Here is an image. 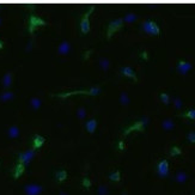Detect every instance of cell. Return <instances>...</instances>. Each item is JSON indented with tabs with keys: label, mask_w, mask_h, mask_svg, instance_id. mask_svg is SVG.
Here are the masks:
<instances>
[{
	"label": "cell",
	"mask_w": 195,
	"mask_h": 195,
	"mask_svg": "<svg viewBox=\"0 0 195 195\" xmlns=\"http://www.w3.org/2000/svg\"><path fill=\"white\" fill-rule=\"evenodd\" d=\"M85 127H86V130H87L89 133H95V130H96V128H97V121H96V119L89 120V121L86 122Z\"/></svg>",
	"instance_id": "cell-15"
},
{
	"label": "cell",
	"mask_w": 195,
	"mask_h": 195,
	"mask_svg": "<svg viewBox=\"0 0 195 195\" xmlns=\"http://www.w3.org/2000/svg\"><path fill=\"white\" fill-rule=\"evenodd\" d=\"M172 103H174L176 109H181L182 108V101H181V98H179V97H175V98L172 100Z\"/></svg>",
	"instance_id": "cell-27"
},
{
	"label": "cell",
	"mask_w": 195,
	"mask_h": 195,
	"mask_svg": "<svg viewBox=\"0 0 195 195\" xmlns=\"http://www.w3.org/2000/svg\"><path fill=\"white\" fill-rule=\"evenodd\" d=\"M24 168H25V165H23V164H21V163L16 166V170H14V172H13L14 179H18V177L24 172Z\"/></svg>",
	"instance_id": "cell-21"
},
{
	"label": "cell",
	"mask_w": 195,
	"mask_h": 195,
	"mask_svg": "<svg viewBox=\"0 0 195 195\" xmlns=\"http://www.w3.org/2000/svg\"><path fill=\"white\" fill-rule=\"evenodd\" d=\"M185 180H187V175H185L184 172H179V174L176 175V181H177V182L182 183V182H184Z\"/></svg>",
	"instance_id": "cell-26"
},
{
	"label": "cell",
	"mask_w": 195,
	"mask_h": 195,
	"mask_svg": "<svg viewBox=\"0 0 195 195\" xmlns=\"http://www.w3.org/2000/svg\"><path fill=\"white\" fill-rule=\"evenodd\" d=\"M119 147H120V150H123V143H122V141H120V143H119Z\"/></svg>",
	"instance_id": "cell-36"
},
{
	"label": "cell",
	"mask_w": 195,
	"mask_h": 195,
	"mask_svg": "<svg viewBox=\"0 0 195 195\" xmlns=\"http://www.w3.org/2000/svg\"><path fill=\"white\" fill-rule=\"evenodd\" d=\"M183 116L185 117H189L192 120H195V109H192V110H188L185 114H183Z\"/></svg>",
	"instance_id": "cell-29"
},
{
	"label": "cell",
	"mask_w": 195,
	"mask_h": 195,
	"mask_svg": "<svg viewBox=\"0 0 195 195\" xmlns=\"http://www.w3.org/2000/svg\"><path fill=\"white\" fill-rule=\"evenodd\" d=\"M30 105H31V108L34 110H37L42 105V101L38 98V97H32V98L30 100Z\"/></svg>",
	"instance_id": "cell-17"
},
{
	"label": "cell",
	"mask_w": 195,
	"mask_h": 195,
	"mask_svg": "<svg viewBox=\"0 0 195 195\" xmlns=\"http://www.w3.org/2000/svg\"><path fill=\"white\" fill-rule=\"evenodd\" d=\"M18 135H19V128L17 126H11L8 128V137L10 138L16 139V138H18Z\"/></svg>",
	"instance_id": "cell-18"
},
{
	"label": "cell",
	"mask_w": 195,
	"mask_h": 195,
	"mask_svg": "<svg viewBox=\"0 0 195 195\" xmlns=\"http://www.w3.org/2000/svg\"><path fill=\"white\" fill-rule=\"evenodd\" d=\"M98 64H100V67L103 71H108L109 67H110V61L107 58H101L100 61H98Z\"/></svg>",
	"instance_id": "cell-19"
},
{
	"label": "cell",
	"mask_w": 195,
	"mask_h": 195,
	"mask_svg": "<svg viewBox=\"0 0 195 195\" xmlns=\"http://www.w3.org/2000/svg\"><path fill=\"white\" fill-rule=\"evenodd\" d=\"M147 123H148V117H143L141 120L137 121V122H135L133 126L128 127V128L125 130V135H127L128 133H130V132H133V130L144 132V129H145V127H146V125H147Z\"/></svg>",
	"instance_id": "cell-6"
},
{
	"label": "cell",
	"mask_w": 195,
	"mask_h": 195,
	"mask_svg": "<svg viewBox=\"0 0 195 195\" xmlns=\"http://www.w3.org/2000/svg\"><path fill=\"white\" fill-rule=\"evenodd\" d=\"M69 50H71V44L68 41H62L58 47V53L60 55H67Z\"/></svg>",
	"instance_id": "cell-9"
},
{
	"label": "cell",
	"mask_w": 195,
	"mask_h": 195,
	"mask_svg": "<svg viewBox=\"0 0 195 195\" xmlns=\"http://www.w3.org/2000/svg\"><path fill=\"white\" fill-rule=\"evenodd\" d=\"M35 156V150H29V151H26V152H23L19 154V163L25 165V164H28L31 159L34 158Z\"/></svg>",
	"instance_id": "cell-7"
},
{
	"label": "cell",
	"mask_w": 195,
	"mask_h": 195,
	"mask_svg": "<svg viewBox=\"0 0 195 195\" xmlns=\"http://www.w3.org/2000/svg\"><path fill=\"white\" fill-rule=\"evenodd\" d=\"M3 48H4V42L0 40V49H3Z\"/></svg>",
	"instance_id": "cell-37"
},
{
	"label": "cell",
	"mask_w": 195,
	"mask_h": 195,
	"mask_svg": "<svg viewBox=\"0 0 195 195\" xmlns=\"http://www.w3.org/2000/svg\"><path fill=\"white\" fill-rule=\"evenodd\" d=\"M55 177H56V180L59 182H62L67 179V172L65 170H59L56 174H55Z\"/></svg>",
	"instance_id": "cell-22"
},
{
	"label": "cell",
	"mask_w": 195,
	"mask_h": 195,
	"mask_svg": "<svg viewBox=\"0 0 195 195\" xmlns=\"http://www.w3.org/2000/svg\"><path fill=\"white\" fill-rule=\"evenodd\" d=\"M161 100L164 104H169L170 103V97L168 93H161Z\"/></svg>",
	"instance_id": "cell-28"
},
{
	"label": "cell",
	"mask_w": 195,
	"mask_h": 195,
	"mask_svg": "<svg viewBox=\"0 0 195 195\" xmlns=\"http://www.w3.org/2000/svg\"><path fill=\"white\" fill-rule=\"evenodd\" d=\"M0 25H1V18H0Z\"/></svg>",
	"instance_id": "cell-38"
},
{
	"label": "cell",
	"mask_w": 195,
	"mask_h": 195,
	"mask_svg": "<svg viewBox=\"0 0 195 195\" xmlns=\"http://www.w3.org/2000/svg\"><path fill=\"white\" fill-rule=\"evenodd\" d=\"M14 98V93L12 91H5L0 95V101L1 102H10Z\"/></svg>",
	"instance_id": "cell-16"
},
{
	"label": "cell",
	"mask_w": 195,
	"mask_h": 195,
	"mask_svg": "<svg viewBox=\"0 0 195 195\" xmlns=\"http://www.w3.org/2000/svg\"><path fill=\"white\" fill-rule=\"evenodd\" d=\"M44 25H47V23L44 22L42 18H40L38 16L31 14L29 17V32L30 34H34L35 30H36L38 26H44Z\"/></svg>",
	"instance_id": "cell-4"
},
{
	"label": "cell",
	"mask_w": 195,
	"mask_h": 195,
	"mask_svg": "<svg viewBox=\"0 0 195 195\" xmlns=\"http://www.w3.org/2000/svg\"><path fill=\"white\" fill-rule=\"evenodd\" d=\"M110 180L111 181H120V171H115V172H113V174H110Z\"/></svg>",
	"instance_id": "cell-30"
},
{
	"label": "cell",
	"mask_w": 195,
	"mask_h": 195,
	"mask_svg": "<svg viewBox=\"0 0 195 195\" xmlns=\"http://www.w3.org/2000/svg\"><path fill=\"white\" fill-rule=\"evenodd\" d=\"M12 85V73L11 72H7L4 77H3V86L5 89H8Z\"/></svg>",
	"instance_id": "cell-14"
},
{
	"label": "cell",
	"mask_w": 195,
	"mask_h": 195,
	"mask_svg": "<svg viewBox=\"0 0 195 195\" xmlns=\"http://www.w3.org/2000/svg\"><path fill=\"white\" fill-rule=\"evenodd\" d=\"M83 183H84V185H85L86 188L90 187V181H89L87 179H84V180H83Z\"/></svg>",
	"instance_id": "cell-33"
},
{
	"label": "cell",
	"mask_w": 195,
	"mask_h": 195,
	"mask_svg": "<svg viewBox=\"0 0 195 195\" xmlns=\"http://www.w3.org/2000/svg\"><path fill=\"white\" fill-rule=\"evenodd\" d=\"M182 151H181V148L180 147H177V146H174L171 148V151H170V154L171 156H177V154H181Z\"/></svg>",
	"instance_id": "cell-31"
},
{
	"label": "cell",
	"mask_w": 195,
	"mask_h": 195,
	"mask_svg": "<svg viewBox=\"0 0 195 195\" xmlns=\"http://www.w3.org/2000/svg\"><path fill=\"white\" fill-rule=\"evenodd\" d=\"M121 73L125 76V77L132 78L134 82L138 80V78H137V76H135V73H134V71H133L130 67H122V68H121Z\"/></svg>",
	"instance_id": "cell-13"
},
{
	"label": "cell",
	"mask_w": 195,
	"mask_h": 195,
	"mask_svg": "<svg viewBox=\"0 0 195 195\" xmlns=\"http://www.w3.org/2000/svg\"><path fill=\"white\" fill-rule=\"evenodd\" d=\"M162 127H163V129H165V130H171V129L175 127V123H174V121H172L171 119H166V120L163 121Z\"/></svg>",
	"instance_id": "cell-20"
},
{
	"label": "cell",
	"mask_w": 195,
	"mask_h": 195,
	"mask_svg": "<svg viewBox=\"0 0 195 195\" xmlns=\"http://www.w3.org/2000/svg\"><path fill=\"white\" fill-rule=\"evenodd\" d=\"M192 64L188 62V61H179V64H177V72L180 74H187L189 71L192 69Z\"/></svg>",
	"instance_id": "cell-8"
},
{
	"label": "cell",
	"mask_w": 195,
	"mask_h": 195,
	"mask_svg": "<svg viewBox=\"0 0 195 195\" xmlns=\"http://www.w3.org/2000/svg\"><path fill=\"white\" fill-rule=\"evenodd\" d=\"M168 172H169V164H168L166 161H162L158 164V174H159V176L165 177L168 175Z\"/></svg>",
	"instance_id": "cell-10"
},
{
	"label": "cell",
	"mask_w": 195,
	"mask_h": 195,
	"mask_svg": "<svg viewBox=\"0 0 195 195\" xmlns=\"http://www.w3.org/2000/svg\"><path fill=\"white\" fill-rule=\"evenodd\" d=\"M101 92V87L100 86H95V87H90L87 91H72V92H66V93H58V97H61V98H66L68 96H72V95H79V93H83V95H89V96H97Z\"/></svg>",
	"instance_id": "cell-3"
},
{
	"label": "cell",
	"mask_w": 195,
	"mask_h": 195,
	"mask_svg": "<svg viewBox=\"0 0 195 195\" xmlns=\"http://www.w3.org/2000/svg\"><path fill=\"white\" fill-rule=\"evenodd\" d=\"M77 116H78L79 120H84L85 116H86V110H85V108H78V110H77Z\"/></svg>",
	"instance_id": "cell-25"
},
{
	"label": "cell",
	"mask_w": 195,
	"mask_h": 195,
	"mask_svg": "<svg viewBox=\"0 0 195 195\" xmlns=\"http://www.w3.org/2000/svg\"><path fill=\"white\" fill-rule=\"evenodd\" d=\"M44 141H46V139H44L43 137L36 134V135H34L32 138V150H37L40 148L43 144H44Z\"/></svg>",
	"instance_id": "cell-11"
},
{
	"label": "cell",
	"mask_w": 195,
	"mask_h": 195,
	"mask_svg": "<svg viewBox=\"0 0 195 195\" xmlns=\"http://www.w3.org/2000/svg\"><path fill=\"white\" fill-rule=\"evenodd\" d=\"M141 29L146 34L152 35V36H158V35L161 34V29H159V26L153 21H145L141 24Z\"/></svg>",
	"instance_id": "cell-1"
},
{
	"label": "cell",
	"mask_w": 195,
	"mask_h": 195,
	"mask_svg": "<svg viewBox=\"0 0 195 195\" xmlns=\"http://www.w3.org/2000/svg\"><path fill=\"white\" fill-rule=\"evenodd\" d=\"M61 195H65V194H61Z\"/></svg>",
	"instance_id": "cell-39"
},
{
	"label": "cell",
	"mask_w": 195,
	"mask_h": 195,
	"mask_svg": "<svg viewBox=\"0 0 195 195\" xmlns=\"http://www.w3.org/2000/svg\"><path fill=\"white\" fill-rule=\"evenodd\" d=\"M141 56H143L144 59H147V53H146V51H143V53H141Z\"/></svg>",
	"instance_id": "cell-35"
},
{
	"label": "cell",
	"mask_w": 195,
	"mask_h": 195,
	"mask_svg": "<svg viewBox=\"0 0 195 195\" xmlns=\"http://www.w3.org/2000/svg\"><path fill=\"white\" fill-rule=\"evenodd\" d=\"M120 103H121L122 105H128V103H129V97H128V95H127L126 92H122V93H121V96H120Z\"/></svg>",
	"instance_id": "cell-24"
},
{
	"label": "cell",
	"mask_w": 195,
	"mask_h": 195,
	"mask_svg": "<svg viewBox=\"0 0 195 195\" xmlns=\"http://www.w3.org/2000/svg\"><path fill=\"white\" fill-rule=\"evenodd\" d=\"M25 192L28 195H37L42 192V187H40V185H35V184H30V185H26Z\"/></svg>",
	"instance_id": "cell-12"
},
{
	"label": "cell",
	"mask_w": 195,
	"mask_h": 195,
	"mask_svg": "<svg viewBox=\"0 0 195 195\" xmlns=\"http://www.w3.org/2000/svg\"><path fill=\"white\" fill-rule=\"evenodd\" d=\"M105 193H107V189H105V187H101V188H100V194H101V195H105Z\"/></svg>",
	"instance_id": "cell-34"
},
{
	"label": "cell",
	"mask_w": 195,
	"mask_h": 195,
	"mask_svg": "<svg viewBox=\"0 0 195 195\" xmlns=\"http://www.w3.org/2000/svg\"><path fill=\"white\" fill-rule=\"evenodd\" d=\"M137 18H138V16L135 13H127L125 16V18H122V19H123V22H126V23H133L134 21H137Z\"/></svg>",
	"instance_id": "cell-23"
},
{
	"label": "cell",
	"mask_w": 195,
	"mask_h": 195,
	"mask_svg": "<svg viewBox=\"0 0 195 195\" xmlns=\"http://www.w3.org/2000/svg\"><path fill=\"white\" fill-rule=\"evenodd\" d=\"M95 10V6H91L89 10L83 14L82 19H80V31L82 34H87L89 31H90V22H89V18H90V14L93 12Z\"/></svg>",
	"instance_id": "cell-2"
},
{
	"label": "cell",
	"mask_w": 195,
	"mask_h": 195,
	"mask_svg": "<svg viewBox=\"0 0 195 195\" xmlns=\"http://www.w3.org/2000/svg\"><path fill=\"white\" fill-rule=\"evenodd\" d=\"M123 26V19L122 18H119V19H115V21H111L108 25V30H107V38L110 40L111 36L114 35V32H116L117 30H120Z\"/></svg>",
	"instance_id": "cell-5"
},
{
	"label": "cell",
	"mask_w": 195,
	"mask_h": 195,
	"mask_svg": "<svg viewBox=\"0 0 195 195\" xmlns=\"http://www.w3.org/2000/svg\"><path fill=\"white\" fill-rule=\"evenodd\" d=\"M187 139L190 141V143H195V133L194 132H189L188 135H187Z\"/></svg>",
	"instance_id": "cell-32"
}]
</instances>
